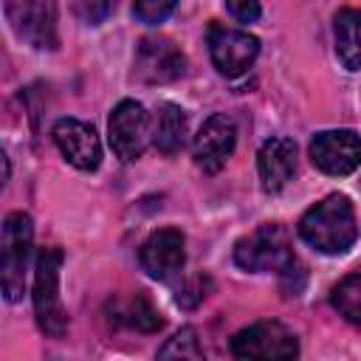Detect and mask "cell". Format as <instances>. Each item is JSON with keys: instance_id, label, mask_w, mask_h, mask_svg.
I'll use <instances>...</instances> for the list:
<instances>
[{"instance_id": "8", "label": "cell", "mask_w": 361, "mask_h": 361, "mask_svg": "<svg viewBox=\"0 0 361 361\" xmlns=\"http://www.w3.org/2000/svg\"><path fill=\"white\" fill-rule=\"evenodd\" d=\"M310 161L324 175L341 178L361 166V135L355 130H324L310 141Z\"/></svg>"}, {"instance_id": "17", "label": "cell", "mask_w": 361, "mask_h": 361, "mask_svg": "<svg viewBox=\"0 0 361 361\" xmlns=\"http://www.w3.org/2000/svg\"><path fill=\"white\" fill-rule=\"evenodd\" d=\"M333 307L338 310V316H344L350 324L361 327V271L358 274H347L330 293Z\"/></svg>"}, {"instance_id": "16", "label": "cell", "mask_w": 361, "mask_h": 361, "mask_svg": "<svg viewBox=\"0 0 361 361\" xmlns=\"http://www.w3.org/2000/svg\"><path fill=\"white\" fill-rule=\"evenodd\" d=\"M336 56L347 71H361V8H341L333 20Z\"/></svg>"}, {"instance_id": "20", "label": "cell", "mask_w": 361, "mask_h": 361, "mask_svg": "<svg viewBox=\"0 0 361 361\" xmlns=\"http://www.w3.org/2000/svg\"><path fill=\"white\" fill-rule=\"evenodd\" d=\"M175 3L178 0H135L133 3V17L144 25H158L172 14Z\"/></svg>"}, {"instance_id": "11", "label": "cell", "mask_w": 361, "mask_h": 361, "mask_svg": "<svg viewBox=\"0 0 361 361\" xmlns=\"http://www.w3.org/2000/svg\"><path fill=\"white\" fill-rule=\"evenodd\" d=\"M234 144H237V127H234V121L226 113H214V116H209L203 121V127L195 135V144H192L195 164L203 172L217 175L226 166V161L231 158Z\"/></svg>"}, {"instance_id": "7", "label": "cell", "mask_w": 361, "mask_h": 361, "mask_svg": "<svg viewBox=\"0 0 361 361\" xmlns=\"http://www.w3.org/2000/svg\"><path fill=\"white\" fill-rule=\"evenodd\" d=\"M110 147L121 161H138L147 149L149 141V116L144 110L141 102L135 99H124L116 104V110L110 113Z\"/></svg>"}, {"instance_id": "14", "label": "cell", "mask_w": 361, "mask_h": 361, "mask_svg": "<svg viewBox=\"0 0 361 361\" xmlns=\"http://www.w3.org/2000/svg\"><path fill=\"white\" fill-rule=\"evenodd\" d=\"M257 172L268 195L282 192L296 172V144L282 135L268 138L257 152Z\"/></svg>"}, {"instance_id": "15", "label": "cell", "mask_w": 361, "mask_h": 361, "mask_svg": "<svg viewBox=\"0 0 361 361\" xmlns=\"http://www.w3.org/2000/svg\"><path fill=\"white\" fill-rule=\"evenodd\" d=\"M186 133H189L186 113L172 102L161 104L158 113H155V121H152V144H155V149L164 152V155L180 152L183 144H186Z\"/></svg>"}, {"instance_id": "13", "label": "cell", "mask_w": 361, "mask_h": 361, "mask_svg": "<svg viewBox=\"0 0 361 361\" xmlns=\"http://www.w3.org/2000/svg\"><path fill=\"white\" fill-rule=\"evenodd\" d=\"M138 262L152 279H169L186 262V237L178 228L152 231L138 248Z\"/></svg>"}, {"instance_id": "18", "label": "cell", "mask_w": 361, "mask_h": 361, "mask_svg": "<svg viewBox=\"0 0 361 361\" xmlns=\"http://www.w3.org/2000/svg\"><path fill=\"white\" fill-rule=\"evenodd\" d=\"M118 322H124L127 327H135V330H141V333H155V330H161V316H158V310L149 305V299L144 296V293H135L124 307H121V316H118Z\"/></svg>"}, {"instance_id": "4", "label": "cell", "mask_w": 361, "mask_h": 361, "mask_svg": "<svg viewBox=\"0 0 361 361\" xmlns=\"http://www.w3.org/2000/svg\"><path fill=\"white\" fill-rule=\"evenodd\" d=\"M293 259L296 257L290 251L288 231L279 223H265V226L254 228L248 237L237 240V245H234V262L251 274L282 271Z\"/></svg>"}, {"instance_id": "2", "label": "cell", "mask_w": 361, "mask_h": 361, "mask_svg": "<svg viewBox=\"0 0 361 361\" xmlns=\"http://www.w3.org/2000/svg\"><path fill=\"white\" fill-rule=\"evenodd\" d=\"M31 240H34L31 217L25 212H11L3 220V243H0V285L8 302H20L25 293Z\"/></svg>"}, {"instance_id": "9", "label": "cell", "mask_w": 361, "mask_h": 361, "mask_svg": "<svg viewBox=\"0 0 361 361\" xmlns=\"http://www.w3.org/2000/svg\"><path fill=\"white\" fill-rule=\"evenodd\" d=\"M231 353L237 358H293L299 341L282 322H257L231 338Z\"/></svg>"}, {"instance_id": "10", "label": "cell", "mask_w": 361, "mask_h": 361, "mask_svg": "<svg viewBox=\"0 0 361 361\" xmlns=\"http://www.w3.org/2000/svg\"><path fill=\"white\" fill-rule=\"evenodd\" d=\"M186 73V56L166 37H144L135 48V79L147 85H166Z\"/></svg>"}, {"instance_id": "6", "label": "cell", "mask_w": 361, "mask_h": 361, "mask_svg": "<svg viewBox=\"0 0 361 361\" xmlns=\"http://www.w3.org/2000/svg\"><path fill=\"white\" fill-rule=\"evenodd\" d=\"M206 42H209V56L214 62V68L234 79V76H243L257 54H259V39L248 31H237V28H226L220 23H212L209 31H206Z\"/></svg>"}, {"instance_id": "3", "label": "cell", "mask_w": 361, "mask_h": 361, "mask_svg": "<svg viewBox=\"0 0 361 361\" xmlns=\"http://www.w3.org/2000/svg\"><path fill=\"white\" fill-rule=\"evenodd\" d=\"M59 271H62V251L42 248L34 265V316H37V327L48 338H62L68 333V313L59 299Z\"/></svg>"}, {"instance_id": "22", "label": "cell", "mask_w": 361, "mask_h": 361, "mask_svg": "<svg viewBox=\"0 0 361 361\" xmlns=\"http://www.w3.org/2000/svg\"><path fill=\"white\" fill-rule=\"evenodd\" d=\"M206 290H209V279L197 274V276L186 279V282L178 288V293H175V302H178L180 307L192 310V307H197V305L206 299Z\"/></svg>"}, {"instance_id": "12", "label": "cell", "mask_w": 361, "mask_h": 361, "mask_svg": "<svg viewBox=\"0 0 361 361\" xmlns=\"http://www.w3.org/2000/svg\"><path fill=\"white\" fill-rule=\"evenodd\" d=\"M54 141L68 164H73L82 172H93L102 164V144L93 130V124L79 118H59L54 124Z\"/></svg>"}, {"instance_id": "1", "label": "cell", "mask_w": 361, "mask_h": 361, "mask_svg": "<svg viewBox=\"0 0 361 361\" xmlns=\"http://www.w3.org/2000/svg\"><path fill=\"white\" fill-rule=\"evenodd\" d=\"M299 237L319 254L338 257L358 240L355 209L347 195H327L299 220Z\"/></svg>"}, {"instance_id": "19", "label": "cell", "mask_w": 361, "mask_h": 361, "mask_svg": "<svg viewBox=\"0 0 361 361\" xmlns=\"http://www.w3.org/2000/svg\"><path fill=\"white\" fill-rule=\"evenodd\" d=\"M158 358H203V350H200V341H197L195 327H180L158 350Z\"/></svg>"}, {"instance_id": "5", "label": "cell", "mask_w": 361, "mask_h": 361, "mask_svg": "<svg viewBox=\"0 0 361 361\" xmlns=\"http://www.w3.org/2000/svg\"><path fill=\"white\" fill-rule=\"evenodd\" d=\"M3 11L17 39L39 51L56 48V0H3Z\"/></svg>"}, {"instance_id": "23", "label": "cell", "mask_w": 361, "mask_h": 361, "mask_svg": "<svg viewBox=\"0 0 361 361\" xmlns=\"http://www.w3.org/2000/svg\"><path fill=\"white\" fill-rule=\"evenodd\" d=\"M226 8L240 23H254L259 17V0H226Z\"/></svg>"}, {"instance_id": "21", "label": "cell", "mask_w": 361, "mask_h": 361, "mask_svg": "<svg viewBox=\"0 0 361 361\" xmlns=\"http://www.w3.org/2000/svg\"><path fill=\"white\" fill-rule=\"evenodd\" d=\"M116 3H118V0H71L73 14H76L82 23H87V25H99L102 20H107V17L113 14Z\"/></svg>"}]
</instances>
